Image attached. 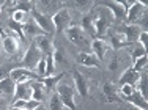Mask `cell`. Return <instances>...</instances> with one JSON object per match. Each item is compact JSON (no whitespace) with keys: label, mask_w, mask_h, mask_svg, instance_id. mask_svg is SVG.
<instances>
[{"label":"cell","mask_w":148,"mask_h":110,"mask_svg":"<svg viewBox=\"0 0 148 110\" xmlns=\"http://www.w3.org/2000/svg\"><path fill=\"white\" fill-rule=\"evenodd\" d=\"M90 16H91L95 36H103V35L107 33V30L112 25V20H114L110 11L99 5V8H93V11H90Z\"/></svg>","instance_id":"cell-1"},{"label":"cell","mask_w":148,"mask_h":110,"mask_svg":"<svg viewBox=\"0 0 148 110\" xmlns=\"http://www.w3.org/2000/svg\"><path fill=\"white\" fill-rule=\"evenodd\" d=\"M145 19H147V5L143 2H136L129 6V10L126 11V20L132 25H143L145 24Z\"/></svg>","instance_id":"cell-2"},{"label":"cell","mask_w":148,"mask_h":110,"mask_svg":"<svg viewBox=\"0 0 148 110\" xmlns=\"http://www.w3.org/2000/svg\"><path fill=\"white\" fill-rule=\"evenodd\" d=\"M68 40L76 44L77 47L82 49V52H88V47L91 46V41H90V36H87L85 31L82 30L80 27H76V25H71L68 30L65 31Z\"/></svg>","instance_id":"cell-3"},{"label":"cell","mask_w":148,"mask_h":110,"mask_svg":"<svg viewBox=\"0 0 148 110\" xmlns=\"http://www.w3.org/2000/svg\"><path fill=\"white\" fill-rule=\"evenodd\" d=\"M55 91H57V94L60 96L63 102V107H68L69 110H76V102H74V87L71 85H66V83H57V87H55Z\"/></svg>","instance_id":"cell-4"},{"label":"cell","mask_w":148,"mask_h":110,"mask_svg":"<svg viewBox=\"0 0 148 110\" xmlns=\"http://www.w3.org/2000/svg\"><path fill=\"white\" fill-rule=\"evenodd\" d=\"M51 19H52V24H54V27H55V33L57 35L66 31L69 27H71V16H69V11L65 8V6H63L62 10H58Z\"/></svg>","instance_id":"cell-5"},{"label":"cell","mask_w":148,"mask_h":110,"mask_svg":"<svg viewBox=\"0 0 148 110\" xmlns=\"http://www.w3.org/2000/svg\"><path fill=\"white\" fill-rule=\"evenodd\" d=\"M117 28V31L123 36V40H125L126 44H132V42L137 41V38H139V35L142 33V28L139 25H132V24H125V25H118L115 27Z\"/></svg>","instance_id":"cell-6"},{"label":"cell","mask_w":148,"mask_h":110,"mask_svg":"<svg viewBox=\"0 0 148 110\" xmlns=\"http://www.w3.org/2000/svg\"><path fill=\"white\" fill-rule=\"evenodd\" d=\"M41 58H43V54H41V51L38 49V46L35 44V41H33L30 44L29 51H27L25 55H24L22 65H24V68H27V69H33V68H36L38 61H40Z\"/></svg>","instance_id":"cell-7"},{"label":"cell","mask_w":148,"mask_h":110,"mask_svg":"<svg viewBox=\"0 0 148 110\" xmlns=\"http://www.w3.org/2000/svg\"><path fill=\"white\" fill-rule=\"evenodd\" d=\"M32 17H33V20L38 24V27H40L44 33H51V35L55 33V27H54L52 19L49 16H44V14H41L38 10L33 8V11H32Z\"/></svg>","instance_id":"cell-8"},{"label":"cell","mask_w":148,"mask_h":110,"mask_svg":"<svg viewBox=\"0 0 148 110\" xmlns=\"http://www.w3.org/2000/svg\"><path fill=\"white\" fill-rule=\"evenodd\" d=\"M0 46H2L3 52L8 55H14L17 51H19V41L14 35H5V33H0Z\"/></svg>","instance_id":"cell-9"},{"label":"cell","mask_w":148,"mask_h":110,"mask_svg":"<svg viewBox=\"0 0 148 110\" xmlns=\"http://www.w3.org/2000/svg\"><path fill=\"white\" fill-rule=\"evenodd\" d=\"M90 47H91V54L96 57L99 61H103L106 54H107V52L112 49L110 44H109L107 41L101 40V38H95V40L91 41V46H90Z\"/></svg>","instance_id":"cell-10"},{"label":"cell","mask_w":148,"mask_h":110,"mask_svg":"<svg viewBox=\"0 0 148 110\" xmlns=\"http://www.w3.org/2000/svg\"><path fill=\"white\" fill-rule=\"evenodd\" d=\"M99 5L104 6V8H107L109 11H110L112 17H114L115 20H118V22H121V20H126V11H125V8L120 5L117 0H114V2H101Z\"/></svg>","instance_id":"cell-11"},{"label":"cell","mask_w":148,"mask_h":110,"mask_svg":"<svg viewBox=\"0 0 148 110\" xmlns=\"http://www.w3.org/2000/svg\"><path fill=\"white\" fill-rule=\"evenodd\" d=\"M73 80H74V90L80 94L82 98L88 96V80L79 72V71H73Z\"/></svg>","instance_id":"cell-12"},{"label":"cell","mask_w":148,"mask_h":110,"mask_svg":"<svg viewBox=\"0 0 148 110\" xmlns=\"http://www.w3.org/2000/svg\"><path fill=\"white\" fill-rule=\"evenodd\" d=\"M62 8H63V5L60 2H38L36 3L38 11H40L41 14H44V16H49V17H52L58 10H62Z\"/></svg>","instance_id":"cell-13"},{"label":"cell","mask_w":148,"mask_h":110,"mask_svg":"<svg viewBox=\"0 0 148 110\" xmlns=\"http://www.w3.org/2000/svg\"><path fill=\"white\" fill-rule=\"evenodd\" d=\"M10 77L14 83H21V82H29L35 77V74L32 72V69L27 68H16L10 72Z\"/></svg>","instance_id":"cell-14"},{"label":"cell","mask_w":148,"mask_h":110,"mask_svg":"<svg viewBox=\"0 0 148 110\" xmlns=\"http://www.w3.org/2000/svg\"><path fill=\"white\" fill-rule=\"evenodd\" d=\"M22 35H24V38H25V36L36 38V36H41V35H46V33L41 30L40 27H38V24L33 20V17H29L27 22L22 24Z\"/></svg>","instance_id":"cell-15"},{"label":"cell","mask_w":148,"mask_h":110,"mask_svg":"<svg viewBox=\"0 0 148 110\" xmlns=\"http://www.w3.org/2000/svg\"><path fill=\"white\" fill-rule=\"evenodd\" d=\"M101 93H103V98H104L106 102H121V98L118 96L117 88H115V85L110 83V82H107V83L103 85Z\"/></svg>","instance_id":"cell-16"},{"label":"cell","mask_w":148,"mask_h":110,"mask_svg":"<svg viewBox=\"0 0 148 110\" xmlns=\"http://www.w3.org/2000/svg\"><path fill=\"white\" fill-rule=\"evenodd\" d=\"M77 63L82 66H87V68H99L101 66V61L91 52H80L77 55Z\"/></svg>","instance_id":"cell-17"},{"label":"cell","mask_w":148,"mask_h":110,"mask_svg":"<svg viewBox=\"0 0 148 110\" xmlns=\"http://www.w3.org/2000/svg\"><path fill=\"white\" fill-rule=\"evenodd\" d=\"M30 87H32V99L36 102H43L46 99V91L44 85L41 83V80H30Z\"/></svg>","instance_id":"cell-18"},{"label":"cell","mask_w":148,"mask_h":110,"mask_svg":"<svg viewBox=\"0 0 148 110\" xmlns=\"http://www.w3.org/2000/svg\"><path fill=\"white\" fill-rule=\"evenodd\" d=\"M139 77H140V72L134 71L132 68H128V69H125V72H123L121 76H120L118 83H120V87H121V85H131V87H134V85L137 83V80H139Z\"/></svg>","instance_id":"cell-19"},{"label":"cell","mask_w":148,"mask_h":110,"mask_svg":"<svg viewBox=\"0 0 148 110\" xmlns=\"http://www.w3.org/2000/svg\"><path fill=\"white\" fill-rule=\"evenodd\" d=\"M121 101H126V102H129L131 105H134V107H137V109H142V110H147L148 107V104H147V99L142 96V94L139 93V91H136L134 90L129 96H125L121 99Z\"/></svg>","instance_id":"cell-20"},{"label":"cell","mask_w":148,"mask_h":110,"mask_svg":"<svg viewBox=\"0 0 148 110\" xmlns=\"http://www.w3.org/2000/svg\"><path fill=\"white\" fill-rule=\"evenodd\" d=\"M35 44L38 46V49L41 51V54H43V55H49V54L54 52L52 42H51V40H49V36H46V35H41V36L35 38Z\"/></svg>","instance_id":"cell-21"},{"label":"cell","mask_w":148,"mask_h":110,"mask_svg":"<svg viewBox=\"0 0 148 110\" xmlns=\"http://www.w3.org/2000/svg\"><path fill=\"white\" fill-rule=\"evenodd\" d=\"M14 96L16 99H32V87H30V80L29 82H21L16 83V90H14Z\"/></svg>","instance_id":"cell-22"},{"label":"cell","mask_w":148,"mask_h":110,"mask_svg":"<svg viewBox=\"0 0 148 110\" xmlns=\"http://www.w3.org/2000/svg\"><path fill=\"white\" fill-rule=\"evenodd\" d=\"M63 74H65V72L58 74V76H49V77H44V79L41 80V83L44 85V88H46V91H47V93H51V91L57 87V83L63 79Z\"/></svg>","instance_id":"cell-23"},{"label":"cell","mask_w":148,"mask_h":110,"mask_svg":"<svg viewBox=\"0 0 148 110\" xmlns=\"http://www.w3.org/2000/svg\"><path fill=\"white\" fill-rule=\"evenodd\" d=\"M16 90V83L11 80V77L6 76L3 80H0V93L2 94H13Z\"/></svg>","instance_id":"cell-24"},{"label":"cell","mask_w":148,"mask_h":110,"mask_svg":"<svg viewBox=\"0 0 148 110\" xmlns=\"http://www.w3.org/2000/svg\"><path fill=\"white\" fill-rule=\"evenodd\" d=\"M134 90L139 91V93L147 99V72H145V71H143V72H140L139 80H137L136 85H134Z\"/></svg>","instance_id":"cell-25"},{"label":"cell","mask_w":148,"mask_h":110,"mask_svg":"<svg viewBox=\"0 0 148 110\" xmlns=\"http://www.w3.org/2000/svg\"><path fill=\"white\" fill-rule=\"evenodd\" d=\"M49 110H63V102L57 94V91L51 93V96H49Z\"/></svg>","instance_id":"cell-26"},{"label":"cell","mask_w":148,"mask_h":110,"mask_svg":"<svg viewBox=\"0 0 148 110\" xmlns=\"http://www.w3.org/2000/svg\"><path fill=\"white\" fill-rule=\"evenodd\" d=\"M27 19H29V13L19 11V10H14L13 14H11V20H13V22H16V24H19V25L25 24Z\"/></svg>","instance_id":"cell-27"},{"label":"cell","mask_w":148,"mask_h":110,"mask_svg":"<svg viewBox=\"0 0 148 110\" xmlns=\"http://www.w3.org/2000/svg\"><path fill=\"white\" fill-rule=\"evenodd\" d=\"M147 61H148L147 55L145 57H140L139 60H136V61L132 63V69L137 71V72H143V71H145V66H147Z\"/></svg>","instance_id":"cell-28"},{"label":"cell","mask_w":148,"mask_h":110,"mask_svg":"<svg viewBox=\"0 0 148 110\" xmlns=\"http://www.w3.org/2000/svg\"><path fill=\"white\" fill-rule=\"evenodd\" d=\"M33 5H35L33 2H19V3H16V8L14 10L29 13V11H33Z\"/></svg>","instance_id":"cell-29"},{"label":"cell","mask_w":148,"mask_h":110,"mask_svg":"<svg viewBox=\"0 0 148 110\" xmlns=\"http://www.w3.org/2000/svg\"><path fill=\"white\" fill-rule=\"evenodd\" d=\"M145 55H147V51H145L143 47H140V46L134 47L132 52H131V60H132V63L136 61V60H139L140 57H145Z\"/></svg>","instance_id":"cell-30"},{"label":"cell","mask_w":148,"mask_h":110,"mask_svg":"<svg viewBox=\"0 0 148 110\" xmlns=\"http://www.w3.org/2000/svg\"><path fill=\"white\" fill-rule=\"evenodd\" d=\"M36 74H38V77H46V60H44V55H43V58L38 61V65H36Z\"/></svg>","instance_id":"cell-31"},{"label":"cell","mask_w":148,"mask_h":110,"mask_svg":"<svg viewBox=\"0 0 148 110\" xmlns=\"http://www.w3.org/2000/svg\"><path fill=\"white\" fill-rule=\"evenodd\" d=\"M120 65H121V57L114 55L110 58V63H109V69H110V71H117L120 68Z\"/></svg>","instance_id":"cell-32"},{"label":"cell","mask_w":148,"mask_h":110,"mask_svg":"<svg viewBox=\"0 0 148 110\" xmlns=\"http://www.w3.org/2000/svg\"><path fill=\"white\" fill-rule=\"evenodd\" d=\"M54 63L55 65H65V55L62 54L60 51H55L54 52Z\"/></svg>","instance_id":"cell-33"},{"label":"cell","mask_w":148,"mask_h":110,"mask_svg":"<svg viewBox=\"0 0 148 110\" xmlns=\"http://www.w3.org/2000/svg\"><path fill=\"white\" fill-rule=\"evenodd\" d=\"M8 25H10V28L11 30H14L17 35H19L21 38H24V35H22V25H19V24H16V22H13L11 19H10V22H8Z\"/></svg>","instance_id":"cell-34"},{"label":"cell","mask_w":148,"mask_h":110,"mask_svg":"<svg viewBox=\"0 0 148 110\" xmlns=\"http://www.w3.org/2000/svg\"><path fill=\"white\" fill-rule=\"evenodd\" d=\"M120 91H121V96H129V94L134 91V87H131V85H121L120 87Z\"/></svg>","instance_id":"cell-35"},{"label":"cell","mask_w":148,"mask_h":110,"mask_svg":"<svg viewBox=\"0 0 148 110\" xmlns=\"http://www.w3.org/2000/svg\"><path fill=\"white\" fill-rule=\"evenodd\" d=\"M137 42L140 44V47H143V49L147 47V31H142V33L139 35V38H137Z\"/></svg>","instance_id":"cell-36"},{"label":"cell","mask_w":148,"mask_h":110,"mask_svg":"<svg viewBox=\"0 0 148 110\" xmlns=\"http://www.w3.org/2000/svg\"><path fill=\"white\" fill-rule=\"evenodd\" d=\"M117 2H118L120 5L123 6V8H125V11H128V10H129V6H131L132 3L136 2V0H117Z\"/></svg>","instance_id":"cell-37"},{"label":"cell","mask_w":148,"mask_h":110,"mask_svg":"<svg viewBox=\"0 0 148 110\" xmlns=\"http://www.w3.org/2000/svg\"><path fill=\"white\" fill-rule=\"evenodd\" d=\"M6 76H10V72H6L5 68H0V80H3Z\"/></svg>","instance_id":"cell-38"},{"label":"cell","mask_w":148,"mask_h":110,"mask_svg":"<svg viewBox=\"0 0 148 110\" xmlns=\"http://www.w3.org/2000/svg\"><path fill=\"white\" fill-rule=\"evenodd\" d=\"M126 110H142V109H137V107H134V105H128Z\"/></svg>","instance_id":"cell-39"},{"label":"cell","mask_w":148,"mask_h":110,"mask_svg":"<svg viewBox=\"0 0 148 110\" xmlns=\"http://www.w3.org/2000/svg\"><path fill=\"white\" fill-rule=\"evenodd\" d=\"M33 110H49V109L43 107V105H38V107H36V109H33Z\"/></svg>","instance_id":"cell-40"},{"label":"cell","mask_w":148,"mask_h":110,"mask_svg":"<svg viewBox=\"0 0 148 110\" xmlns=\"http://www.w3.org/2000/svg\"><path fill=\"white\" fill-rule=\"evenodd\" d=\"M11 110H27V109H11Z\"/></svg>","instance_id":"cell-41"},{"label":"cell","mask_w":148,"mask_h":110,"mask_svg":"<svg viewBox=\"0 0 148 110\" xmlns=\"http://www.w3.org/2000/svg\"><path fill=\"white\" fill-rule=\"evenodd\" d=\"M0 11H2V8H0Z\"/></svg>","instance_id":"cell-42"}]
</instances>
